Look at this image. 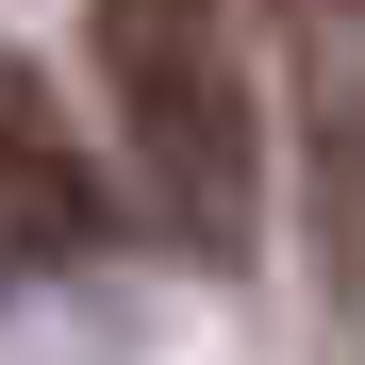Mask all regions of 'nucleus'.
Returning a JSON list of instances; mask_svg holds the SVG:
<instances>
[{
    "label": "nucleus",
    "mask_w": 365,
    "mask_h": 365,
    "mask_svg": "<svg viewBox=\"0 0 365 365\" xmlns=\"http://www.w3.org/2000/svg\"><path fill=\"white\" fill-rule=\"evenodd\" d=\"M0 250H34V266L100 250V166L50 100V67H17V50H0Z\"/></svg>",
    "instance_id": "obj_2"
},
{
    "label": "nucleus",
    "mask_w": 365,
    "mask_h": 365,
    "mask_svg": "<svg viewBox=\"0 0 365 365\" xmlns=\"http://www.w3.org/2000/svg\"><path fill=\"white\" fill-rule=\"evenodd\" d=\"M332 17H365V0H332Z\"/></svg>",
    "instance_id": "obj_3"
},
{
    "label": "nucleus",
    "mask_w": 365,
    "mask_h": 365,
    "mask_svg": "<svg viewBox=\"0 0 365 365\" xmlns=\"http://www.w3.org/2000/svg\"><path fill=\"white\" fill-rule=\"evenodd\" d=\"M83 50H100V116L150 216L182 250H250L266 133H250V67H232V0H83Z\"/></svg>",
    "instance_id": "obj_1"
}]
</instances>
